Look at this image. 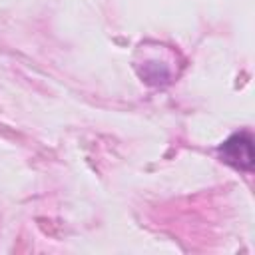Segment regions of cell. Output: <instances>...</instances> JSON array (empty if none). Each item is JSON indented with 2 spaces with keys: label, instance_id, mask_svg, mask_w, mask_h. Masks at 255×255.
I'll return each mask as SVG.
<instances>
[{
  "label": "cell",
  "instance_id": "1",
  "mask_svg": "<svg viewBox=\"0 0 255 255\" xmlns=\"http://www.w3.org/2000/svg\"><path fill=\"white\" fill-rule=\"evenodd\" d=\"M241 137H243V135L231 137V139L223 145L221 151H223L225 161H229V163H233V165H237V167H249L251 161H253V153H241V149H239Z\"/></svg>",
  "mask_w": 255,
  "mask_h": 255
}]
</instances>
